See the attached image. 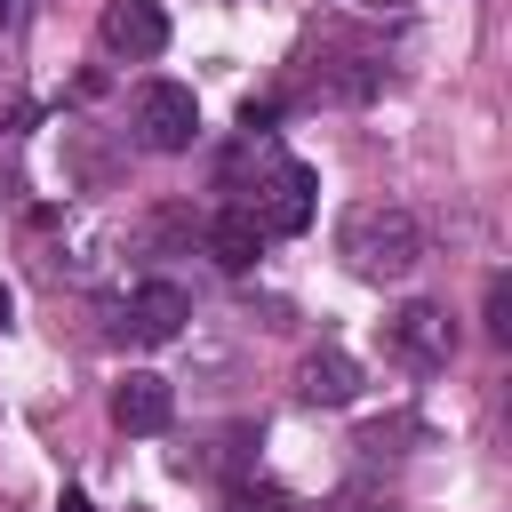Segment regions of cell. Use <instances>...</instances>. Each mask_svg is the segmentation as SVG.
Returning <instances> with one entry per match:
<instances>
[{
	"label": "cell",
	"mask_w": 512,
	"mask_h": 512,
	"mask_svg": "<svg viewBox=\"0 0 512 512\" xmlns=\"http://www.w3.org/2000/svg\"><path fill=\"white\" fill-rule=\"evenodd\" d=\"M24 16H32V0H0V32H16Z\"/></svg>",
	"instance_id": "12"
},
{
	"label": "cell",
	"mask_w": 512,
	"mask_h": 512,
	"mask_svg": "<svg viewBox=\"0 0 512 512\" xmlns=\"http://www.w3.org/2000/svg\"><path fill=\"white\" fill-rule=\"evenodd\" d=\"M184 320H192V296H184L176 280H144V288H128L112 336H128V344H168Z\"/></svg>",
	"instance_id": "6"
},
{
	"label": "cell",
	"mask_w": 512,
	"mask_h": 512,
	"mask_svg": "<svg viewBox=\"0 0 512 512\" xmlns=\"http://www.w3.org/2000/svg\"><path fill=\"white\" fill-rule=\"evenodd\" d=\"M344 512H384V504H368V496H344Z\"/></svg>",
	"instance_id": "13"
},
{
	"label": "cell",
	"mask_w": 512,
	"mask_h": 512,
	"mask_svg": "<svg viewBox=\"0 0 512 512\" xmlns=\"http://www.w3.org/2000/svg\"><path fill=\"white\" fill-rule=\"evenodd\" d=\"M200 240H208V256H216L224 272H248V264H256V248H264V232H256V216H248V208H216V216L200 224Z\"/></svg>",
	"instance_id": "9"
},
{
	"label": "cell",
	"mask_w": 512,
	"mask_h": 512,
	"mask_svg": "<svg viewBox=\"0 0 512 512\" xmlns=\"http://www.w3.org/2000/svg\"><path fill=\"white\" fill-rule=\"evenodd\" d=\"M224 512H296V504H288L272 480H240V488L224 496Z\"/></svg>",
	"instance_id": "10"
},
{
	"label": "cell",
	"mask_w": 512,
	"mask_h": 512,
	"mask_svg": "<svg viewBox=\"0 0 512 512\" xmlns=\"http://www.w3.org/2000/svg\"><path fill=\"white\" fill-rule=\"evenodd\" d=\"M232 168H240V176L256 168V184H248V200H240V208L256 216V232H304V224H312V192H320V184H312V168L288 160L272 136H240Z\"/></svg>",
	"instance_id": "1"
},
{
	"label": "cell",
	"mask_w": 512,
	"mask_h": 512,
	"mask_svg": "<svg viewBox=\"0 0 512 512\" xmlns=\"http://www.w3.org/2000/svg\"><path fill=\"white\" fill-rule=\"evenodd\" d=\"M296 392H304L312 408H352V400H360V368H352V352H304Z\"/></svg>",
	"instance_id": "8"
},
{
	"label": "cell",
	"mask_w": 512,
	"mask_h": 512,
	"mask_svg": "<svg viewBox=\"0 0 512 512\" xmlns=\"http://www.w3.org/2000/svg\"><path fill=\"white\" fill-rule=\"evenodd\" d=\"M96 40H104V56L144 64V56H160V48H168V8H160V0H104Z\"/></svg>",
	"instance_id": "5"
},
{
	"label": "cell",
	"mask_w": 512,
	"mask_h": 512,
	"mask_svg": "<svg viewBox=\"0 0 512 512\" xmlns=\"http://www.w3.org/2000/svg\"><path fill=\"white\" fill-rule=\"evenodd\" d=\"M128 128H136L144 152H192V136H200V96H192L184 80H144V88L128 96Z\"/></svg>",
	"instance_id": "3"
},
{
	"label": "cell",
	"mask_w": 512,
	"mask_h": 512,
	"mask_svg": "<svg viewBox=\"0 0 512 512\" xmlns=\"http://www.w3.org/2000/svg\"><path fill=\"white\" fill-rule=\"evenodd\" d=\"M56 512H88V496H64V504H56Z\"/></svg>",
	"instance_id": "14"
},
{
	"label": "cell",
	"mask_w": 512,
	"mask_h": 512,
	"mask_svg": "<svg viewBox=\"0 0 512 512\" xmlns=\"http://www.w3.org/2000/svg\"><path fill=\"white\" fill-rule=\"evenodd\" d=\"M0 328H8V288H0Z\"/></svg>",
	"instance_id": "15"
},
{
	"label": "cell",
	"mask_w": 512,
	"mask_h": 512,
	"mask_svg": "<svg viewBox=\"0 0 512 512\" xmlns=\"http://www.w3.org/2000/svg\"><path fill=\"white\" fill-rule=\"evenodd\" d=\"M336 256L360 280H408L424 264V224L408 208H392V200H360L344 216V232H336Z\"/></svg>",
	"instance_id": "2"
},
{
	"label": "cell",
	"mask_w": 512,
	"mask_h": 512,
	"mask_svg": "<svg viewBox=\"0 0 512 512\" xmlns=\"http://www.w3.org/2000/svg\"><path fill=\"white\" fill-rule=\"evenodd\" d=\"M168 416H176L168 376L136 368V376H120V384H112V424H120V432H168Z\"/></svg>",
	"instance_id": "7"
},
{
	"label": "cell",
	"mask_w": 512,
	"mask_h": 512,
	"mask_svg": "<svg viewBox=\"0 0 512 512\" xmlns=\"http://www.w3.org/2000/svg\"><path fill=\"white\" fill-rule=\"evenodd\" d=\"M488 336L512 344V280H488Z\"/></svg>",
	"instance_id": "11"
},
{
	"label": "cell",
	"mask_w": 512,
	"mask_h": 512,
	"mask_svg": "<svg viewBox=\"0 0 512 512\" xmlns=\"http://www.w3.org/2000/svg\"><path fill=\"white\" fill-rule=\"evenodd\" d=\"M384 352H392L400 368L432 376V368H448V360H456V320H448L440 304H400V312L384 320Z\"/></svg>",
	"instance_id": "4"
}]
</instances>
